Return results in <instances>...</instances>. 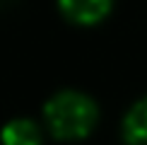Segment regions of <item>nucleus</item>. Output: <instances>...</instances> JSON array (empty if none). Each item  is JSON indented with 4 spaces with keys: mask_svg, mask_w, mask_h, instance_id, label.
Here are the masks:
<instances>
[{
    "mask_svg": "<svg viewBox=\"0 0 147 145\" xmlns=\"http://www.w3.org/2000/svg\"><path fill=\"white\" fill-rule=\"evenodd\" d=\"M3 145H39L41 133L32 119H12L0 131Z\"/></svg>",
    "mask_w": 147,
    "mask_h": 145,
    "instance_id": "nucleus-4",
    "label": "nucleus"
},
{
    "mask_svg": "<svg viewBox=\"0 0 147 145\" xmlns=\"http://www.w3.org/2000/svg\"><path fill=\"white\" fill-rule=\"evenodd\" d=\"M60 10L75 22H96L111 10V0H58Z\"/></svg>",
    "mask_w": 147,
    "mask_h": 145,
    "instance_id": "nucleus-2",
    "label": "nucleus"
},
{
    "mask_svg": "<svg viewBox=\"0 0 147 145\" xmlns=\"http://www.w3.org/2000/svg\"><path fill=\"white\" fill-rule=\"evenodd\" d=\"M44 116L58 138H82L96 121V104L89 94L77 89H60L46 102Z\"/></svg>",
    "mask_w": 147,
    "mask_h": 145,
    "instance_id": "nucleus-1",
    "label": "nucleus"
},
{
    "mask_svg": "<svg viewBox=\"0 0 147 145\" xmlns=\"http://www.w3.org/2000/svg\"><path fill=\"white\" fill-rule=\"evenodd\" d=\"M123 138L128 145H147V97L128 109L123 119Z\"/></svg>",
    "mask_w": 147,
    "mask_h": 145,
    "instance_id": "nucleus-3",
    "label": "nucleus"
}]
</instances>
